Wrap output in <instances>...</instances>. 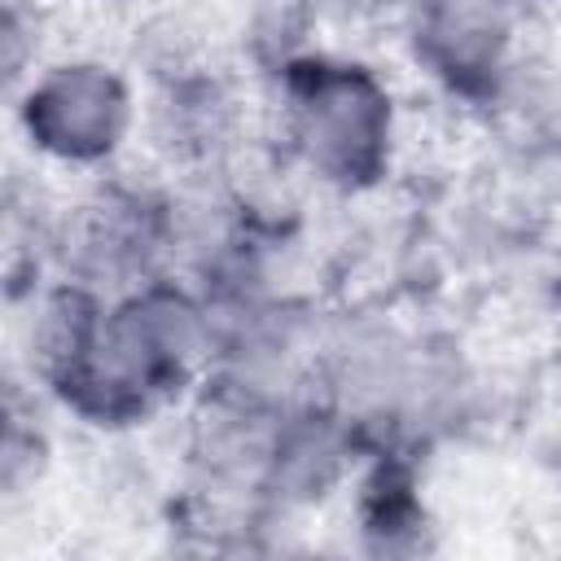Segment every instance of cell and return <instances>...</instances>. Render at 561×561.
<instances>
[{"instance_id":"1","label":"cell","mask_w":561,"mask_h":561,"mask_svg":"<svg viewBox=\"0 0 561 561\" xmlns=\"http://www.w3.org/2000/svg\"><path fill=\"white\" fill-rule=\"evenodd\" d=\"M127 123V96L101 66H57L26 96V131L57 158L110 153Z\"/></svg>"},{"instance_id":"2","label":"cell","mask_w":561,"mask_h":561,"mask_svg":"<svg viewBox=\"0 0 561 561\" xmlns=\"http://www.w3.org/2000/svg\"><path fill=\"white\" fill-rule=\"evenodd\" d=\"M302 131L324 167L364 171L381 140V96L364 79H324L302 110Z\"/></svg>"}]
</instances>
